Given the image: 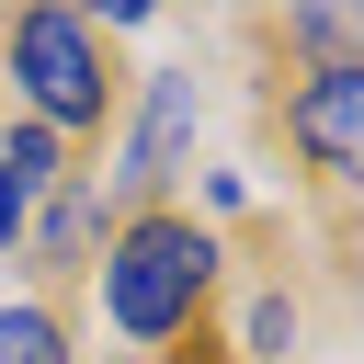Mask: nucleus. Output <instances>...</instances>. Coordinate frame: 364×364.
I'll return each instance as SVG.
<instances>
[{
    "mask_svg": "<svg viewBox=\"0 0 364 364\" xmlns=\"http://www.w3.org/2000/svg\"><path fill=\"white\" fill-rule=\"evenodd\" d=\"M205 273H216V239L193 216H136L114 239V262H102V307H114L125 341H171V330H193Z\"/></svg>",
    "mask_w": 364,
    "mask_h": 364,
    "instance_id": "obj_1",
    "label": "nucleus"
},
{
    "mask_svg": "<svg viewBox=\"0 0 364 364\" xmlns=\"http://www.w3.org/2000/svg\"><path fill=\"white\" fill-rule=\"evenodd\" d=\"M11 68H23L46 136L102 114V57H91V23H80V11H23V23H11Z\"/></svg>",
    "mask_w": 364,
    "mask_h": 364,
    "instance_id": "obj_2",
    "label": "nucleus"
},
{
    "mask_svg": "<svg viewBox=\"0 0 364 364\" xmlns=\"http://www.w3.org/2000/svg\"><path fill=\"white\" fill-rule=\"evenodd\" d=\"M296 148L330 171V182H364V57H341V68H318L307 91H296Z\"/></svg>",
    "mask_w": 364,
    "mask_h": 364,
    "instance_id": "obj_3",
    "label": "nucleus"
},
{
    "mask_svg": "<svg viewBox=\"0 0 364 364\" xmlns=\"http://www.w3.org/2000/svg\"><path fill=\"white\" fill-rule=\"evenodd\" d=\"M182 136H193V68H171V80L148 91V114H136V159H125V193H159Z\"/></svg>",
    "mask_w": 364,
    "mask_h": 364,
    "instance_id": "obj_4",
    "label": "nucleus"
},
{
    "mask_svg": "<svg viewBox=\"0 0 364 364\" xmlns=\"http://www.w3.org/2000/svg\"><path fill=\"white\" fill-rule=\"evenodd\" d=\"M0 364H68L57 318H46V307H0Z\"/></svg>",
    "mask_w": 364,
    "mask_h": 364,
    "instance_id": "obj_5",
    "label": "nucleus"
},
{
    "mask_svg": "<svg viewBox=\"0 0 364 364\" xmlns=\"http://www.w3.org/2000/svg\"><path fill=\"white\" fill-rule=\"evenodd\" d=\"M0 171H11V193L57 182V136H46V125H11V136H0Z\"/></svg>",
    "mask_w": 364,
    "mask_h": 364,
    "instance_id": "obj_6",
    "label": "nucleus"
},
{
    "mask_svg": "<svg viewBox=\"0 0 364 364\" xmlns=\"http://www.w3.org/2000/svg\"><path fill=\"white\" fill-rule=\"evenodd\" d=\"M284 341H296V318H284V296H262L250 307V353H284Z\"/></svg>",
    "mask_w": 364,
    "mask_h": 364,
    "instance_id": "obj_7",
    "label": "nucleus"
},
{
    "mask_svg": "<svg viewBox=\"0 0 364 364\" xmlns=\"http://www.w3.org/2000/svg\"><path fill=\"white\" fill-rule=\"evenodd\" d=\"M23 239V193H11V171H0V250Z\"/></svg>",
    "mask_w": 364,
    "mask_h": 364,
    "instance_id": "obj_8",
    "label": "nucleus"
}]
</instances>
